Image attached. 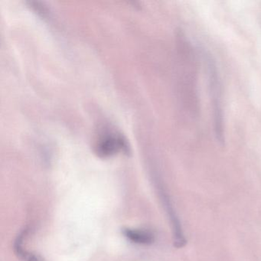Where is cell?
<instances>
[{
    "label": "cell",
    "instance_id": "3957f363",
    "mask_svg": "<svg viewBox=\"0 0 261 261\" xmlns=\"http://www.w3.org/2000/svg\"><path fill=\"white\" fill-rule=\"evenodd\" d=\"M95 152L101 158H108L120 152L127 153L129 146L123 136L108 131L102 134L96 143Z\"/></svg>",
    "mask_w": 261,
    "mask_h": 261
},
{
    "label": "cell",
    "instance_id": "5b68a950",
    "mask_svg": "<svg viewBox=\"0 0 261 261\" xmlns=\"http://www.w3.org/2000/svg\"><path fill=\"white\" fill-rule=\"evenodd\" d=\"M123 233L128 241L140 244V245H150L155 241L153 233L149 230L142 229L124 228Z\"/></svg>",
    "mask_w": 261,
    "mask_h": 261
},
{
    "label": "cell",
    "instance_id": "8992f818",
    "mask_svg": "<svg viewBox=\"0 0 261 261\" xmlns=\"http://www.w3.org/2000/svg\"><path fill=\"white\" fill-rule=\"evenodd\" d=\"M25 233H27V230H22L16 238L14 243L15 253L20 259L24 261H43L41 256L30 253V251L24 248L23 241Z\"/></svg>",
    "mask_w": 261,
    "mask_h": 261
},
{
    "label": "cell",
    "instance_id": "6da1fadb",
    "mask_svg": "<svg viewBox=\"0 0 261 261\" xmlns=\"http://www.w3.org/2000/svg\"><path fill=\"white\" fill-rule=\"evenodd\" d=\"M179 38L180 57L182 68L183 103L191 117H198L199 112V98L198 91V48H194L191 42L182 33Z\"/></svg>",
    "mask_w": 261,
    "mask_h": 261
},
{
    "label": "cell",
    "instance_id": "277c9868",
    "mask_svg": "<svg viewBox=\"0 0 261 261\" xmlns=\"http://www.w3.org/2000/svg\"><path fill=\"white\" fill-rule=\"evenodd\" d=\"M160 195H161L163 206L166 209V213H167L169 220H170L171 224H172V231H173L174 246L177 248H181V247H184L187 243L184 233H183L181 223H180L179 219H178V216L175 213V209L172 206L170 198L163 189L160 190Z\"/></svg>",
    "mask_w": 261,
    "mask_h": 261
},
{
    "label": "cell",
    "instance_id": "7a4b0ae2",
    "mask_svg": "<svg viewBox=\"0 0 261 261\" xmlns=\"http://www.w3.org/2000/svg\"><path fill=\"white\" fill-rule=\"evenodd\" d=\"M198 49L207 72L209 96L212 106L214 136L220 146H224L226 141L225 126L221 76L215 59L210 51L204 47H198Z\"/></svg>",
    "mask_w": 261,
    "mask_h": 261
}]
</instances>
